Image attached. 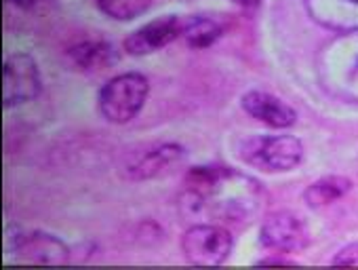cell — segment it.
<instances>
[{"label": "cell", "instance_id": "cell-1", "mask_svg": "<svg viewBox=\"0 0 358 270\" xmlns=\"http://www.w3.org/2000/svg\"><path fill=\"white\" fill-rule=\"evenodd\" d=\"M150 95V80L139 72H124L110 78L99 91V112L114 125L131 122Z\"/></svg>", "mask_w": 358, "mask_h": 270}, {"label": "cell", "instance_id": "cell-2", "mask_svg": "<svg viewBox=\"0 0 358 270\" xmlns=\"http://www.w3.org/2000/svg\"><path fill=\"white\" fill-rule=\"evenodd\" d=\"M241 157L266 173H287L303 159V146L293 135H255L243 142Z\"/></svg>", "mask_w": 358, "mask_h": 270}, {"label": "cell", "instance_id": "cell-3", "mask_svg": "<svg viewBox=\"0 0 358 270\" xmlns=\"http://www.w3.org/2000/svg\"><path fill=\"white\" fill-rule=\"evenodd\" d=\"M186 157L188 152L182 144L175 142L148 144L129 152L122 159L120 173L129 182H145V180L162 178L182 165Z\"/></svg>", "mask_w": 358, "mask_h": 270}, {"label": "cell", "instance_id": "cell-4", "mask_svg": "<svg viewBox=\"0 0 358 270\" xmlns=\"http://www.w3.org/2000/svg\"><path fill=\"white\" fill-rule=\"evenodd\" d=\"M232 247V234L215 224H196L182 236V251L194 266H220L228 260Z\"/></svg>", "mask_w": 358, "mask_h": 270}, {"label": "cell", "instance_id": "cell-5", "mask_svg": "<svg viewBox=\"0 0 358 270\" xmlns=\"http://www.w3.org/2000/svg\"><path fill=\"white\" fill-rule=\"evenodd\" d=\"M43 80L36 62L26 55L17 53L11 55L3 66V104L5 108H15L28 104L41 95Z\"/></svg>", "mask_w": 358, "mask_h": 270}, {"label": "cell", "instance_id": "cell-6", "mask_svg": "<svg viewBox=\"0 0 358 270\" xmlns=\"http://www.w3.org/2000/svg\"><path fill=\"white\" fill-rule=\"evenodd\" d=\"M7 247L13 255L36 264H66L70 262L68 245L43 230L11 228L7 234Z\"/></svg>", "mask_w": 358, "mask_h": 270}, {"label": "cell", "instance_id": "cell-7", "mask_svg": "<svg viewBox=\"0 0 358 270\" xmlns=\"http://www.w3.org/2000/svg\"><path fill=\"white\" fill-rule=\"evenodd\" d=\"M259 239L266 249H272L276 253H293L308 247L310 232L301 218L289 211H280L264 220Z\"/></svg>", "mask_w": 358, "mask_h": 270}, {"label": "cell", "instance_id": "cell-8", "mask_svg": "<svg viewBox=\"0 0 358 270\" xmlns=\"http://www.w3.org/2000/svg\"><path fill=\"white\" fill-rule=\"evenodd\" d=\"M182 26H184V20L177 15L158 17V20L137 28L135 32H131L124 38V51L133 57L152 55V53L164 49L166 45H171L175 38L182 36Z\"/></svg>", "mask_w": 358, "mask_h": 270}, {"label": "cell", "instance_id": "cell-9", "mask_svg": "<svg viewBox=\"0 0 358 270\" xmlns=\"http://www.w3.org/2000/svg\"><path fill=\"white\" fill-rule=\"evenodd\" d=\"M241 106L249 116H253L255 120H259L268 127H274V129H287V127L295 125V120H297V112L289 104H285L282 99H278L266 91L245 93L241 99Z\"/></svg>", "mask_w": 358, "mask_h": 270}, {"label": "cell", "instance_id": "cell-10", "mask_svg": "<svg viewBox=\"0 0 358 270\" xmlns=\"http://www.w3.org/2000/svg\"><path fill=\"white\" fill-rule=\"evenodd\" d=\"M70 59L80 70H103L118 62V51L106 41H83L70 49Z\"/></svg>", "mask_w": 358, "mask_h": 270}, {"label": "cell", "instance_id": "cell-11", "mask_svg": "<svg viewBox=\"0 0 358 270\" xmlns=\"http://www.w3.org/2000/svg\"><path fill=\"white\" fill-rule=\"evenodd\" d=\"M222 34H224V26L217 20L207 17V15L188 17L184 20V26H182V38L192 49H207L215 45L222 38Z\"/></svg>", "mask_w": 358, "mask_h": 270}, {"label": "cell", "instance_id": "cell-12", "mask_svg": "<svg viewBox=\"0 0 358 270\" xmlns=\"http://www.w3.org/2000/svg\"><path fill=\"white\" fill-rule=\"evenodd\" d=\"M350 190H352V182L348 178L329 176V178H320L312 186H308L303 192V201L310 207L318 209V207H324V205H331V203L343 199Z\"/></svg>", "mask_w": 358, "mask_h": 270}, {"label": "cell", "instance_id": "cell-13", "mask_svg": "<svg viewBox=\"0 0 358 270\" xmlns=\"http://www.w3.org/2000/svg\"><path fill=\"white\" fill-rule=\"evenodd\" d=\"M97 7L110 20L131 22L152 7V0H97Z\"/></svg>", "mask_w": 358, "mask_h": 270}, {"label": "cell", "instance_id": "cell-14", "mask_svg": "<svg viewBox=\"0 0 358 270\" xmlns=\"http://www.w3.org/2000/svg\"><path fill=\"white\" fill-rule=\"evenodd\" d=\"M333 266H356L358 268V243H350L337 251L333 257Z\"/></svg>", "mask_w": 358, "mask_h": 270}, {"label": "cell", "instance_id": "cell-15", "mask_svg": "<svg viewBox=\"0 0 358 270\" xmlns=\"http://www.w3.org/2000/svg\"><path fill=\"white\" fill-rule=\"evenodd\" d=\"M297 262L295 260H285L280 255H274V257H264L257 262V266H295Z\"/></svg>", "mask_w": 358, "mask_h": 270}, {"label": "cell", "instance_id": "cell-16", "mask_svg": "<svg viewBox=\"0 0 358 270\" xmlns=\"http://www.w3.org/2000/svg\"><path fill=\"white\" fill-rule=\"evenodd\" d=\"M13 5H17L20 9H36L43 3H49V0H11Z\"/></svg>", "mask_w": 358, "mask_h": 270}, {"label": "cell", "instance_id": "cell-17", "mask_svg": "<svg viewBox=\"0 0 358 270\" xmlns=\"http://www.w3.org/2000/svg\"><path fill=\"white\" fill-rule=\"evenodd\" d=\"M232 3H236L241 7H257L262 0H232Z\"/></svg>", "mask_w": 358, "mask_h": 270}, {"label": "cell", "instance_id": "cell-18", "mask_svg": "<svg viewBox=\"0 0 358 270\" xmlns=\"http://www.w3.org/2000/svg\"><path fill=\"white\" fill-rule=\"evenodd\" d=\"M348 5H352V7H358V0H345Z\"/></svg>", "mask_w": 358, "mask_h": 270}, {"label": "cell", "instance_id": "cell-19", "mask_svg": "<svg viewBox=\"0 0 358 270\" xmlns=\"http://www.w3.org/2000/svg\"><path fill=\"white\" fill-rule=\"evenodd\" d=\"M356 68H358V59H356Z\"/></svg>", "mask_w": 358, "mask_h": 270}]
</instances>
